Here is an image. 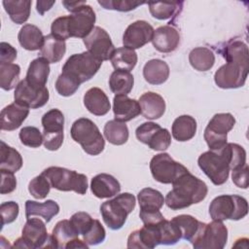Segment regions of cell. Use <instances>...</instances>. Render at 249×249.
Wrapping results in <instances>:
<instances>
[{
	"label": "cell",
	"instance_id": "cell-1",
	"mask_svg": "<svg viewBox=\"0 0 249 249\" xmlns=\"http://www.w3.org/2000/svg\"><path fill=\"white\" fill-rule=\"evenodd\" d=\"M171 184L173 188L167 193L164 202L172 210L187 208L202 201L207 196L206 184L190 171L177 177Z\"/></svg>",
	"mask_w": 249,
	"mask_h": 249
},
{
	"label": "cell",
	"instance_id": "cell-2",
	"mask_svg": "<svg viewBox=\"0 0 249 249\" xmlns=\"http://www.w3.org/2000/svg\"><path fill=\"white\" fill-rule=\"evenodd\" d=\"M95 19L93 9L86 3L72 15L55 18L51 26V34L61 41L71 37L84 39L94 28Z\"/></svg>",
	"mask_w": 249,
	"mask_h": 249
},
{
	"label": "cell",
	"instance_id": "cell-3",
	"mask_svg": "<svg viewBox=\"0 0 249 249\" xmlns=\"http://www.w3.org/2000/svg\"><path fill=\"white\" fill-rule=\"evenodd\" d=\"M197 163L203 173L216 185H223L227 182L231 171V162L227 144L220 150H209L202 153Z\"/></svg>",
	"mask_w": 249,
	"mask_h": 249
},
{
	"label": "cell",
	"instance_id": "cell-4",
	"mask_svg": "<svg viewBox=\"0 0 249 249\" xmlns=\"http://www.w3.org/2000/svg\"><path fill=\"white\" fill-rule=\"evenodd\" d=\"M70 134L72 139L90 156H97L104 150L105 140L97 125L89 119L76 120L71 126Z\"/></svg>",
	"mask_w": 249,
	"mask_h": 249
},
{
	"label": "cell",
	"instance_id": "cell-5",
	"mask_svg": "<svg viewBox=\"0 0 249 249\" xmlns=\"http://www.w3.org/2000/svg\"><path fill=\"white\" fill-rule=\"evenodd\" d=\"M135 197L129 193L116 196L113 199L103 202L100 213L104 223L111 230H120L124 225L127 215L135 208Z\"/></svg>",
	"mask_w": 249,
	"mask_h": 249
},
{
	"label": "cell",
	"instance_id": "cell-6",
	"mask_svg": "<svg viewBox=\"0 0 249 249\" xmlns=\"http://www.w3.org/2000/svg\"><path fill=\"white\" fill-rule=\"evenodd\" d=\"M248 213L247 200L237 195H222L216 196L209 205L212 220H240Z\"/></svg>",
	"mask_w": 249,
	"mask_h": 249
},
{
	"label": "cell",
	"instance_id": "cell-7",
	"mask_svg": "<svg viewBox=\"0 0 249 249\" xmlns=\"http://www.w3.org/2000/svg\"><path fill=\"white\" fill-rule=\"evenodd\" d=\"M43 174L50 182L52 188L62 192L73 191L79 195L86 194L88 190V178L85 174L78 173L59 166H50Z\"/></svg>",
	"mask_w": 249,
	"mask_h": 249
},
{
	"label": "cell",
	"instance_id": "cell-8",
	"mask_svg": "<svg viewBox=\"0 0 249 249\" xmlns=\"http://www.w3.org/2000/svg\"><path fill=\"white\" fill-rule=\"evenodd\" d=\"M101 64V60L87 51L69 56L62 67V73L69 75L81 85L90 80L97 73Z\"/></svg>",
	"mask_w": 249,
	"mask_h": 249
},
{
	"label": "cell",
	"instance_id": "cell-9",
	"mask_svg": "<svg viewBox=\"0 0 249 249\" xmlns=\"http://www.w3.org/2000/svg\"><path fill=\"white\" fill-rule=\"evenodd\" d=\"M235 124L234 117L230 113L215 114L204 129V140L209 150H220L227 144L228 132Z\"/></svg>",
	"mask_w": 249,
	"mask_h": 249
},
{
	"label": "cell",
	"instance_id": "cell-10",
	"mask_svg": "<svg viewBox=\"0 0 249 249\" xmlns=\"http://www.w3.org/2000/svg\"><path fill=\"white\" fill-rule=\"evenodd\" d=\"M249 71V60L228 59L214 74L215 84L221 89H237L244 86Z\"/></svg>",
	"mask_w": 249,
	"mask_h": 249
},
{
	"label": "cell",
	"instance_id": "cell-11",
	"mask_svg": "<svg viewBox=\"0 0 249 249\" xmlns=\"http://www.w3.org/2000/svg\"><path fill=\"white\" fill-rule=\"evenodd\" d=\"M228 240V229L222 221L213 220L211 223H202L198 232L192 240L196 249H222Z\"/></svg>",
	"mask_w": 249,
	"mask_h": 249
},
{
	"label": "cell",
	"instance_id": "cell-12",
	"mask_svg": "<svg viewBox=\"0 0 249 249\" xmlns=\"http://www.w3.org/2000/svg\"><path fill=\"white\" fill-rule=\"evenodd\" d=\"M43 144L50 151H56L63 142L64 116L58 109H51L42 117Z\"/></svg>",
	"mask_w": 249,
	"mask_h": 249
},
{
	"label": "cell",
	"instance_id": "cell-13",
	"mask_svg": "<svg viewBox=\"0 0 249 249\" xmlns=\"http://www.w3.org/2000/svg\"><path fill=\"white\" fill-rule=\"evenodd\" d=\"M154 179L162 184H171L177 177L189 171L182 163L175 161L167 153L154 156L150 161Z\"/></svg>",
	"mask_w": 249,
	"mask_h": 249
},
{
	"label": "cell",
	"instance_id": "cell-14",
	"mask_svg": "<svg viewBox=\"0 0 249 249\" xmlns=\"http://www.w3.org/2000/svg\"><path fill=\"white\" fill-rule=\"evenodd\" d=\"M49 235L45 223L38 218H29L22 229V236L15 241L17 248H42L47 247Z\"/></svg>",
	"mask_w": 249,
	"mask_h": 249
},
{
	"label": "cell",
	"instance_id": "cell-15",
	"mask_svg": "<svg viewBox=\"0 0 249 249\" xmlns=\"http://www.w3.org/2000/svg\"><path fill=\"white\" fill-rule=\"evenodd\" d=\"M136 138L155 151H164L171 144L170 132L159 124L146 122L135 130Z\"/></svg>",
	"mask_w": 249,
	"mask_h": 249
},
{
	"label": "cell",
	"instance_id": "cell-16",
	"mask_svg": "<svg viewBox=\"0 0 249 249\" xmlns=\"http://www.w3.org/2000/svg\"><path fill=\"white\" fill-rule=\"evenodd\" d=\"M83 41L88 52L101 61L111 59L116 50L110 35L100 26H94L92 31Z\"/></svg>",
	"mask_w": 249,
	"mask_h": 249
},
{
	"label": "cell",
	"instance_id": "cell-17",
	"mask_svg": "<svg viewBox=\"0 0 249 249\" xmlns=\"http://www.w3.org/2000/svg\"><path fill=\"white\" fill-rule=\"evenodd\" d=\"M50 94L47 88L37 89L30 86L25 79L18 82L15 89V101L31 109L44 106L49 100Z\"/></svg>",
	"mask_w": 249,
	"mask_h": 249
},
{
	"label": "cell",
	"instance_id": "cell-18",
	"mask_svg": "<svg viewBox=\"0 0 249 249\" xmlns=\"http://www.w3.org/2000/svg\"><path fill=\"white\" fill-rule=\"evenodd\" d=\"M154 31L153 26L145 20H136L130 23L123 35L124 47L131 50L142 48L152 41Z\"/></svg>",
	"mask_w": 249,
	"mask_h": 249
},
{
	"label": "cell",
	"instance_id": "cell-19",
	"mask_svg": "<svg viewBox=\"0 0 249 249\" xmlns=\"http://www.w3.org/2000/svg\"><path fill=\"white\" fill-rule=\"evenodd\" d=\"M159 224L144 225L141 229L132 231L127 238V248L152 249L160 244Z\"/></svg>",
	"mask_w": 249,
	"mask_h": 249
},
{
	"label": "cell",
	"instance_id": "cell-20",
	"mask_svg": "<svg viewBox=\"0 0 249 249\" xmlns=\"http://www.w3.org/2000/svg\"><path fill=\"white\" fill-rule=\"evenodd\" d=\"M152 43L159 52L171 53L177 49L180 43V34L171 25L160 26L154 31Z\"/></svg>",
	"mask_w": 249,
	"mask_h": 249
},
{
	"label": "cell",
	"instance_id": "cell-21",
	"mask_svg": "<svg viewBox=\"0 0 249 249\" xmlns=\"http://www.w3.org/2000/svg\"><path fill=\"white\" fill-rule=\"evenodd\" d=\"M29 114V108L14 102L1 111V129L12 131L18 128Z\"/></svg>",
	"mask_w": 249,
	"mask_h": 249
},
{
	"label": "cell",
	"instance_id": "cell-22",
	"mask_svg": "<svg viewBox=\"0 0 249 249\" xmlns=\"http://www.w3.org/2000/svg\"><path fill=\"white\" fill-rule=\"evenodd\" d=\"M113 112L115 120L125 123L136 118L141 113V108L137 100L124 94H117L113 99Z\"/></svg>",
	"mask_w": 249,
	"mask_h": 249
},
{
	"label": "cell",
	"instance_id": "cell-23",
	"mask_svg": "<svg viewBox=\"0 0 249 249\" xmlns=\"http://www.w3.org/2000/svg\"><path fill=\"white\" fill-rule=\"evenodd\" d=\"M90 190L98 198H109L120 193L121 185L114 176L100 173L91 179Z\"/></svg>",
	"mask_w": 249,
	"mask_h": 249
},
{
	"label": "cell",
	"instance_id": "cell-24",
	"mask_svg": "<svg viewBox=\"0 0 249 249\" xmlns=\"http://www.w3.org/2000/svg\"><path fill=\"white\" fill-rule=\"evenodd\" d=\"M138 102L141 114L148 120L160 119L165 112V101L159 93L147 91L140 96Z\"/></svg>",
	"mask_w": 249,
	"mask_h": 249
},
{
	"label": "cell",
	"instance_id": "cell-25",
	"mask_svg": "<svg viewBox=\"0 0 249 249\" xmlns=\"http://www.w3.org/2000/svg\"><path fill=\"white\" fill-rule=\"evenodd\" d=\"M84 105L89 113L95 116H104L111 108L106 93L101 89L95 87L86 91L84 95Z\"/></svg>",
	"mask_w": 249,
	"mask_h": 249
},
{
	"label": "cell",
	"instance_id": "cell-26",
	"mask_svg": "<svg viewBox=\"0 0 249 249\" xmlns=\"http://www.w3.org/2000/svg\"><path fill=\"white\" fill-rule=\"evenodd\" d=\"M50 74V62L40 56L33 59L27 69L25 80L27 83L37 89L46 88L48 77Z\"/></svg>",
	"mask_w": 249,
	"mask_h": 249
},
{
	"label": "cell",
	"instance_id": "cell-27",
	"mask_svg": "<svg viewBox=\"0 0 249 249\" xmlns=\"http://www.w3.org/2000/svg\"><path fill=\"white\" fill-rule=\"evenodd\" d=\"M79 233L72 226L70 220H61L56 223L53 230L52 235L49 237L50 247L66 248V246L74 239L78 238Z\"/></svg>",
	"mask_w": 249,
	"mask_h": 249
},
{
	"label": "cell",
	"instance_id": "cell-28",
	"mask_svg": "<svg viewBox=\"0 0 249 249\" xmlns=\"http://www.w3.org/2000/svg\"><path fill=\"white\" fill-rule=\"evenodd\" d=\"M143 76L151 85H161L169 77V66L161 59H151L143 67Z\"/></svg>",
	"mask_w": 249,
	"mask_h": 249
},
{
	"label": "cell",
	"instance_id": "cell-29",
	"mask_svg": "<svg viewBox=\"0 0 249 249\" xmlns=\"http://www.w3.org/2000/svg\"><path fill=\"white\" fill-rule=\"evenodd\" d=\"M59 212V205L52 199L40 203L34 200H26L25 202V216L27 219L33 216H40L49 223Z\"/></svg>",
	"mask_w": 249,
	"mask_h": 249
},
{
	"label": "cell",
	"instance_id": "cell-30",
	"mask_svg": "<svg viewBox=\"0 0 249 249\" xmlns=\"http://www.w3.org/2000/svg\"><path fill=\"white\" fill-rule=\"evenodd\" d=\"M196 132V121L189 115L177 117L171 127V133L175 140L185 142L191 140Z\"/></svg>",
	"mask_w": 249,
	"mask_h": 249
},
{
	"label": "cell",
	"instance_id": "cell-31",
	"mask_svg": "<svg viewBox=\"0 0 249 249\" xmlns=\"http://www.w3.org/2000/svg\"><path fill=\"white\" fill-rule=\"evenodd\" d=\"M45 36L39 27L33 24H24L18 35L20 46L27 51H37L43 46Z\"/></svg>",
	"mask_w": 249,
	"mask_h": 249
},
{
	"label": "cell",
	"instance_id": "cell-32",
	"mask_svg": "<svg viewBox=\"0 0 249 249\" xmlns=\"http://www.w3.org/2000/svg\"><path fill=\"white\" fill-rule=\"evenodd\" d=\"M66 52L65 41H61L52 34L45 36L44 43L40 49V54L50 63H56L62 59Z\"/></svg>",
	"mask_w": 249,
	"mask_h": 249
},
{
	"label": "cell",
	"instance_id": "cell-33",
	"mask_svg": "<svg viewBox=\"0 0 249 249\" xmlns=\"http://www.w3.org/2000/svg\"><path fill=\"white\" fill-rule=\"evenodd\" d=\"M31 3L29 0H4L2 2L10 18L17 24L24 23L29 18Z\"/></svg>",
	"mask_w": 249,
	"mask_h": 249
},
{
	"label": "cell",
	"instance_id": "cell-34",
	"mask_svg": "<svg viewBox=\"0 0 249 249\" xmlns=\"http://www.w3.org/2000/svg\"><path fill=\"white\" fill-rule=\"evenodd\" d=\"M189 61L196 70L207 71L210 70L215 63V54L208 48L197 47L190 52Z\"/></svg>",
	"mask_w": 249,
	"mask_h": 249
},
{
	"label": "cell",
	"instance_id": "cell-35",
	"mask_svg": "<svg viewBox=\"0 0 249 249\" xmlns=\"http://www.w3.org/2000/svg\"><path fill=\"white\" fill-rule=\"evenodd\" d=\"M22 158L20 154L13 147L8 146L4 141H1L0 147V170L17 172L22 166Z\"/></svg>",
	"mask_w": 249,
	"mask_h": 249
},
{
	"label": "cell",
	"instance_id": "cell-36",
	"mask_svg": "<svg viewBox=\"0 0 249 249\" xmlns=\"http://www.w3.org/2000/svg\"><path fill=\"white\" fill-rule=\"evenodd\" d=\"M111 62L116 70L130 72L137 63V53L125 47L118 48L111 57Z\"/></svg>",
	"mask_w": 249,
	"mask_h": 249
},
{
	"label": "cell",
	"instance_id": "cell-37",
	"mask_svg": "<svg viewBox=\"0 0 249 249\" xmlns=\"http://www.w3.org/2000/svg\"><path fill=\"white\" fill-rule=\"evenodd\" d=\"M171 222H173L180 231L181 238L192 242L199 229L202 226V222L196 220L195 217L187 214H182L174 217Z\"/></svg>",
	"mask_w": 249,
	"mask_h": 249
},
{
	"label": "cell",
	"instance_id": "cell-38",
	"mask_svg": "<svg viewBox=\"0 0 249 249\" xmlns=\"http://www.w3.org/2000/svg\"><path fill=\"white\" fill-rule=\"evenodd\" d=\"M134 84L133 75L127 71L115 70L109 79V86L112 92L117 94H124L127 95Z\"/></svg>",
	"mask_w": 249,
	"mask_h": 249
},
{
	"label": "cell",
	"instance_id": "cell-39",
	"mask_svg": "<svg viewBox=\"0 0 249 249\" xmlns=\"http://www.w3.org/2000/svg\"><path fill=\"white\" fill-rule=\"evenodd\" d=\"M104 135L109 143L119 146L127 141L129 133L125 123L111 120L104 126Z\"/></svg>",
	"mask_w": 249,
	"mask_h": 249
},
{
	"label": "cell",
	"instance_id": "cell-40",
	"mask_svg": "<svg viewBox=\"0 0 249 249\" xmlns=\"http://www.w3.org/2000/svg\"><path fill=\"white\" fill-rule=\"evenodd\" d=\"M137 199L140 210H160L164 203L161 193L152 188L142 189L137 195Z\"/></svg>",
	"mask_w": 249,
	"mask_h": 249
},
{
	"label": "cell",
	"instance_id": "cell-41",
	"mask_svg": "<svg viewBox=\"0 0 249 249\" xmlns=\"http://www.w3.org/2000/svg\"><path fill=\"white\" fill-rule=\"evenodd\" d=\"M149 6V11L153 18L157 19H168L173 17L181 8L183 2L172 1V2H159L150 1L147 2Z\"/></svg>",
	"mask_w": 249,
	"mask_h": 249
},
{
	"label": "cell",
	"instance_id": "cell-42",
	"mask_svg": "<svg viewBox=\"0 0 249 249\" xmlns=\"http://www.w3.org/2000/svg\"><path fill=\"white\" fill-rule=\"evenodd\" d=\"M20 67L15 63H0V86L5 90H11L18 86Z\"/></svg>",
	"mask_w": 249,
	"mask_h": 249
},
{
	"label": "cell",
	"instance_id": "cell-43",
	"mask_svg": "<svg viewBox=\"0 0 249 249\" xmlns=\"http://www.w3.org/2000/svg\"><path fill=\"white\" fill-rule=\"evenodd\" d=\"M160 244L173 245L181 239V233L177 226L166 219H163L159 224Z\"/></svg>",
	"mask_w": 249,
	"mask_h": 249
},
{
	"label": "cell",
	"instance_id": "cell-44",
	"mask_svg": "<svg viewBox=\"0 0 249 249\" xmlns=\"http://www.w3.org/2000/svg\"><path fill=\"white\" fill-rule=\"evenodd\" d=\"M51 188L49 180L43 174L34 177L28 184L29 193L37 199H44L49 195Z\"/></svg>",
	"mask_w": 249,
	"mask_h": 249
},
{
	"label": "cell",
	"instance_id": "cell-45",
	"mask_svg": "<svg viewBox=\"0 0 249 249\" xmlns=\"http://www.w3.org/2000/svg\"><path fill=\"white\" fill-rule=\"evenodd\" d=\"M20 142L30 148H38L43 143V134L35 126H24L19 131Z\"/></svg>",
	"mask_w": 249,
	"mask_h": 249
},
{
	"label": "cell",
	"instance_id": "cell-46",
	"mask_svg": "<svg viewBox=\"0 0 249 249\" xmlns=\"http://www.w3.org/2000/svg\"><path fill=\"white\" fill-rule=\"evenodd\" d=\"M145 1L134 0H98V4L106 10H115L119 12H129L138 6L146 4Z\"/></svg>",
	"mask_w": 249,
	"mask_h": 249
},
{
	"label": "cell",
	"instance_id": "cell-47",
	"mask_svg": "<svg viewBox=\"0 0 249 249\" xmlns=\"http://www.w3.org/2000/svg\"><path fill=\"white\" fill-rule=\"evenodd\" d=\"M79 87L80 84L75 79L62 72L55 82V89L58 94L62 96H70L74 94Z\"/></svg>",
	"mask_w": 249,
	"mask_h": 249
},
{
	"label": "cell",
	"instance_id": "cell-48",
	"mask_svg": "<svg viewBox=\"0 0 249 249\" xmlns=\"http://www.w3.org/2000/svg\"><path fill=\"white\" fill-rule=\"evenodd\" d=\"M106 237V231L104 227L98 220H93L90 229L83 234V240L89 245H97L104 241Z\"/></svg>",
	"mask_w": 249,
	"mask_h": 249
},
{
	"label": "cell",
	"instance_id": "cell-49",
	"mask_svg": "<svg viewBox=\"0 0 249 249\" xmlns=\"http://www.w3.org/2000/svg\"><path fill=\"white\" fill-rule=\"evenodd\" d=\"M93 220L87 212H77L70 218V222L79 234H85L91 227Z\"/></svg>",
	"mask_w": 249,
	"mask_h": 249
},
{
	"label": "cell",
	"instance_id": "cell-50",
	"mask_svg": "<svg viewBox=\"0 0 249 249\" xmlns=\"http://www.w3.org/2000/svg\"><path fill=\"white\" fill-rule=\"evenodd\" d=\"M18 212H19V207L17 202H15V201L3 202L0 205L2 227L5 226L6 224L13 223L18 218Z\"/></svg>",
	"mask_w": 249,
	"mask_h": 249
},
{
	"label": "cell",
	"instance_id": "cell-51",
	"mask_svg": "<svg viewBox=\"0 0 249 249\" xmlns=\"http://www.w3.org/2000/svg\"><path fill=\"white\" fill-rule=\"evenodd\" d=\"M1 171V187L0 193L1 195L10 194L17 188V179L13 172L0 170Z\"/></svg>",
	"mask_w": 249,
	"mask_h": 249
},
{
	"label": "cell",
	"instance_id": "cell-52",
	"mask_svg": "<svg viewBox=\"0 0 249 249\" xmlns=\"http://www.w3.org/2000/svg\"><path fill=\"white\" fill-rule=\"evenodd\" d=\"M231 179L234 185L238 188L247 189L248 188V165L245 163L243 166L232 170Z\"/></svg>",
	"mask_w": 249,
	"mask_h": 249
},
{
	"label": "cell",
	"instance_id": "cell-53",
	"mask_svg": "<svg viewBox=\"0 0 249 249\" xmlns=\"http://www.w3.org/2000/svg\"><path fill=\"white\" fill-rule=\"evenodd\" d=\"M139 217L144 225H157L164 219L160 210H140Z\"/></svg>",
	"mask_w": 249,
	"mask_h": 249
},
{
	"label": "cell",
	"instance_id": "cell-54",
	"mask_svg": "<svg viewBox=\"0 0 249 249\" xmlns=\"http://www.w3.org/2000/svg\"><path fill=\"white\" fill-rule=\"evenodd\" d=\"M17 50L6 42L0 44V63H12L17 58Z\"/></svg>",
	"mask_w": 249,
	"mask_h": 249
},
{
	"label": "cell",
	"instance_id": "cell-55",
	"mask_svg": "<svg viewBox=\"0 0 249 249\" xmlns=\"http://www.w3.org/2000/svg\"><path fill=\"white\" fill-rule=\"evenodd\" d=\"M55 1H52V2H48V1H37L36 3V9L37 12L43 16L45 14V12L49 11L53 5H54Z\"/></svg>",
	"mask_w": 249,
	"mask_h": 249
},
{
	"label": "cell",
	"instance_id": "cell-56",
	"mask_svg": "<svg viewBox=\"0 0 249 249\" xmlns=\"http://www.w3.org/2000/svg\"><path fill=\"white\" fill-rule=\"evenodd\" d=\"M86 3V1H62V5L66 8L67 11L71 13L76 12L82 5Z\"/></svg>",
	"mask_w": 249,
	"mask_h": 249
},
{
	"label": "cell",
	"instance_id": "cell-57",
	"mask_svg": "<svg viewBox=\"0 0 249 249\" xmlns=\"http://www.w3.org/2000/svg\"><path fill=\"white\" fill-rule=\"evenodd\" d=\"M88 247H89V245L84 240H80L79 238H76V239L72 240L66 246V248H88Z\"/></svg>",
	"mask_w": 249,
	"mask_h": 249
}]
</instances>
